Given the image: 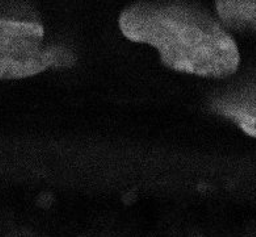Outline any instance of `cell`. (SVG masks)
I'll return each mask as SVG.
<instances>
[{
	"mask_svg": "<svg viewBox=\"0 0 256 237\" xmlns=\"http://www.w3.org/2000/svg\"><path fill=\"white\" fill-rule=\"evenodd\" d=\"M45 31L38 22L0 18V79L38 74L64 58L58 48H46Z\"/></svg>",
	"mask_w": 256,
	"mask_h": 237,
	"instance_id": "7a4b0ae2",
	"label": "cell"
},
{
	"mask_svg": "<svg viewBox=\"0 0 256 237\" xmlns=\"http://www.w3.org/2000/svg\"><path fill=\"white\" fill-rule=\"evenodd\" d=\"M213 110L256 137V83L217 98L213 102Z\"/></svg>",
	"mask_w": 256,
	"mask_h": 237,
	"instance_id": "3957f363",
	"label": "cell"
},
{
	"mask_svg": "<svg viewBox=\"0 0 256 237\" xmlns=\"http://www.w3.org/2000/svg\"><path fill=\"white\" fill-rule=\"evenodd\" d=\"M217 10L222 20L235 28L256 29V2H218Z\"/></svg>",
	"mask_w": 256,
	"mask_h": 237,
	"instance_id": "277c9868",
	"label": "cell"
},
{
	"mask_svg": "<svg viewBox=\"0 0 256 237\" xmlns=\"http://www.w3.org/2000/svg\"><path fill=\"white\" fill-rule=\"evenodd\" d=\"M128 39L152 45L170 68L202 77H226L239 66L232 36L209 15L182 4H136L122 12Z\"/></svg>",
	"mask_w": 256,
	"mask_h": 237,
	"instance_id": "6da1fadb",
	"label": "cell"
}]
</instances>
